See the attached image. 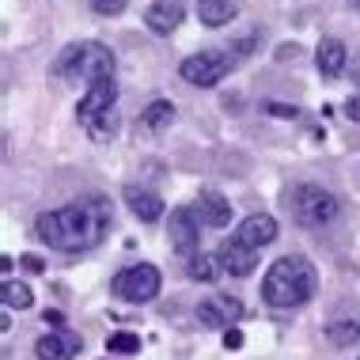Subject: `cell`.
Masks as SVG:
<instances>
[{"label": "cell", "mask_w": 360, "mask_h": 360, "mask_svg": "<svg viewBox=\"0 0 360 360\" xmlns=\"http://www.w3.org/2000/svg\"><path fill=\"white\" fill-rule=\"evenodd\" d=\"M106 231H110V201L99 193H87L80 201L34 217V236L61 255H84V250L99 247Z\"/></svg>", "instance_id": "1"}, {"label": "cell", "mask_w": 360, "mask_h": 360, "mask_svg": "<svg viewBox=\"0 0 360 360\" xmlns=\"http://www.w3.org/2000/svg\"><path fill=\"white\" fill-rule=\"evenodd\" d=\"M319 288V277H315V266L300 255H285L277 258L274 266L266 269L262 277V300L277 311H288V307H304Z\"/></svg>", "instance_id": "2"}, {"label": "cell", "mask_w": 360, "mask_h": 360, "mask_svg": "<svg viewBox=\"0 0 360 360\" xmlns=\"http://www.w3.org/2000/svg\"><path fill=\"white\" fill-rule=\"evenodd\" d=\"M53 76H61V80H87V84L106 80V76H114V53L103 42H72L57 53Z\"/></svg>", "instance_id": "3"}, {"label": "cell", "mask_w": 360, "mask_h": 360, "mask_svg": "<svg viewBox=\"0 0 360 360\" xmlns=\"http://www.w3.org/2000/svg\"><path fill=\"white\" fill-rule=\"evenodd\" d=\"M114 103H118V84H114V76L87 84L84 99L76 106V118H80V125L95 141H106L114 133Z\"/></svg>", "instance_id": "4"}, {"label": "cell", "mask_w": 360, "mask_h": 360, "mask_svg": "<svg viewBox=\"0 0 360 360\" xmlns=\"http://www.w3.org/2000/svg\"><path fill=\"white\" fill-rule=\"evenodd\" d=\"M239 61H243V53L236 50H201V53H190L179 65V76L193 87H217Z\"/></svg>", "instance_id": "5"}, {"label": "cell", "mask_w": 360, "mask_h": 360, "mask_svg": "<svg viewBox=\"0 0 360 360\" xmlns=\"http://www.w3.org/2000/svg\"><path fill=\"white\" fill-rule=\"evenodd\" d=\"M292 209H296V220L307 224V228H323V224H334L338 212H342V201L338 193H330L315 182H304L292 193Z\"/></svg>", "instance_id": "6"}, {"label": "cell", "mask_w": 360, "mask_h": 360, "mask_svg": "<svg viewBox=\"0 0 360 360\" xmlns=\"http://www.w3.org/2000/svg\"><path fill=\"white\" fill-rule=\"evenodd\" d=\"M160 285H163L160 269L148 266V262H141V266H125L122 274H114V281H110L114 296H122L125 304H148V300L160 296Z\"/></svg>", "instance_id": "7"}, {"label": "cell", "mask_w": 360, "mask_h": 360, "mask_svg": "<svg viewBox=\"0 0 360 360\" xmlns=\"http://www.w3.org/2000/svg\"><path fill=\"white\" fill-rule=\"evenodd\" d=\"M167 236H171V247L179 250L182 258L201 255V217L193 212V205H182V209L171 212Z\"/></svg>", "instance_id": "8"}, {"label": "cell", "mask_w": 360, "mask_h": 360, "mask_svg": "<svg viewBox=\"0 0 360 360\" xmlns=\"http://www.w3.org/2000/svg\"><path fill=\"white\" fill-rule=\"evenodd\" d=\"M243 319V304L236 296H205L198 304V323L209 330H231Z\"/></svg>", "instance_id": "9"}, {"label": "cell", "mask_w": 360, "mask_h": 360, "mask_svg": "<svg viewBox=\"0 0 360 360\" xmlns=\"http://www.w3.org/2000/svg\"><path fill=\"white\" fill-rule=\"evenodd\" d=\"M84 342L72 334V330H50V334H42L34 342V356L38 360H72L80 356Z\"/></svg>", "instance_id": "10"}, {"label": "cell", "mask_w": 360, "mask_h": 360, "mask_svg": "<svg viewBox=\"0 0 360 360\" xmlns=\"http://www.w3.org/2000/svg\"><path fill=\"white\" fill-rule=\"evenodd\" d=\"M236 239L243 243V247H250V250L269 247V243L277 239V220L269 217V212H250V217L236 228Z\"/></svg>", "instance_id": "11"}, {"label": "cell", "mask_w": 360, "mask_h": 360, "mask_svg": "<svg viewBox=\"0 0 360 360\" xmlns=\"http://www.w3.org/2000/svg\"><path fill=\"white\" fill-rule=\"evenodd\" d=\"M220 266H224V274H231V277H250L258 266V250L243 247L236 236H228L220 247Z\"/></svg>", "instance_id": "12"}, {"label": "cell", "mask_w": 360, "mask_h": 360, "mask_svg": "<svg viewBox=\"0 0 360 360\" xmlns=\"http://www.w3.org/2000/svg\"><path fill=\"white\" fill-rule=\"evenodd\" d=\"M193 212H198L201 224H209V228H228V220H231L228 198H224V193H217V190H201Z\"/></svg>", "instance_id": "13"}, {"label": "cell", "mask_w": 360, "mask_h": 360, "mask_svg": "<svg viewBox=\"0 0 360 360\" xmlns=\"http://www.w3.org/2000/svg\"><path fill=\"white\" fill-rule=\"evenodd\" d=\"M144 23H148L152 34H174V27L182 23V4L179 0H155L144 12Z\"/></svg>", "instance_id": "14"}, {"label": "cell", "mask_w": 360, "mask_h": 360, "mask_svg": "<svg viewBox=\"0 0 360 360\" xmlns=\"http://www.w3.org/2000/svg\"><path fill=\"white\" fill-rule=\"evenodd\" d=\"M315 69L326 76V80H334V76H342L345 69V42H338V38H323L315 50Z\"/></svg>", "instance_id": "15"}, {"label": "cell", "mask_w": 360, "mask_h": 360, "mask_svg": "<svg viewBox=\"0 0 360 360\" xmlns=\"http://www.w3.org/2000/svg\"><path fill=\"white\" fill-rule=\"evenodd\" d=\"M125 201H129L133 217H141L144 224H152V220L163 217V198H160V193H152V190L129 186V190H125Z\"/></svg>", "instance_id": "16"}, {"label": "cell", "mask_w": 360, "mask_h": 360, "mask_svg": "<svg viewBox=\"0 0 360 360\" xmlns=\"http://www.w3.org/2000/svg\"><path fill=\"white\" fill-rule=\"evenodd\" d=\"M198 15L205 27H228L239 15V4L236 0H198Z\"/></svg>", "instance_id": "17"}, {"label": "cell", "mask_w": 360, "mask_h": 360, "mask_svg": "<svg viewBox=\"0 0 360 360\" xmlns=\"http://www.w3.org/2000/svg\"><path fill=\"white\" fill-rule=\"evenodd\" d=\"M186 274L193 277V281H217L220 274H224V266H220V255H205V250H201V255H193L190 258V266H186Z\"/></svg>", "instance_id": "18"}, {"label": "cell", "mask_w": 360, "mask_h": 360, "mask_svg": "<svg viewBox=\"0 0 360 360\" xmlns=\"http://www.w3.org/2000/svg\"><path fill=\"white\" fill-rule=\"evenodd\" d=\"M171 118H174V103H167V99L148 103V106H144V114H141V122L148 125L152 133H163L171 125Z\"/></svg>", "instance_id": "19"}, {"label": "cell", "mask_w": 360, "mask_h": 360, "mask_svg": "<svg viewBox=\"0 0 360 360\" xmlns=\"http://www.w3.org/2000/svg\"><path fill=\"white\" fill-rule=\"evenodd\" d=\"M326 338H330V345L349 349L353 342H360V323H356V319H338V323L326 326Z\"/></svg>", "instance_id": "20"}, {"label": "cell", "mask_w": 360, "mask_h": 360, "mask_svg": "<svg viewBox=\"0 0 360 360\" xmlns=\"http://www.w3.org/2000/svg\"><path fill=\"white\" fill-rule=\"evenodd\" d=\"M106 353H114V356H133V353H141V338L129 334V330H118V334L106 338Z\"/></svg>", "instance_id": "21"}, {"label": "cell", "mask_w": 360, "mask_h": 360, "mask_svg": "<svg viewBox=\"0 0 360 360\" xmlns=\"http://www.w3.org/2000/svg\"><path fill=\"white\" fill-rule=\"evenodd\" d=\"M0 296H4V307H19V311H27V307L34 304L31 288H27V285H19V281H4Z\"/></svg>", "instance_id": "22"}, {"label": "cell", "mask_w": 360, "mask_h": 360, "mask_svg": "<svg viewBox=\"0 0 360 360\" xmlns=\"http://www.w3.org/2000/svg\"><path fill=\"white\" fill-rule=\"evenodd\" d=\"M125 4H129V0H91V8H95L99 15H122Z\"/></svg>", "instance_id": "23"}, {"label": "cell", "mask_w": 360, "mask_h": 360, "mask_svg": "<svg viewBox=\"0 0 360 360\" xmlns=\"http://www.w3.org/2000/svg\"><path fill=\"white\" fill-rule=\"evenodd\" d=\"M19 262H23V269H27V274H42V269H46V262L38 258V255H23Z\"/></svg>", "instance_id": "24"}, {"label": "cell", "mask_w": 360, "mask_h": 360, "mask_svg": "<svg viewBox=\"0 0 360 360\" xmlns=\"http://www.w3.org/2000/svg\"><path fill=\"white\" fill-rule=\"evenodd\" d=\"M345 118H349V122H360V91H356V95H349V103H345Z\"/></svg>", "instance_id": "25"}, {"label": "cell", "mask_w": 360, "mask_h": 360, "mask_svg": "<svg viewBox=\"0 0 360 360\" xmlns=\"http://www.w3.org/2000/svg\"><path fill=\"white\" fill-rule=\"evenodd\" d=\"M266 110L277 114V118H296V114H300L296 106H281V103H266Z\"/></svg>", "instance_id": "26"}, {"label": "cell", "mask_w": 360, "mask_h": 360, "mask_svg": "<svg viewBox=\"0 0 360 360\" xmlns=\"http://www.w3.org/2000/svg\"><path fill=\"white\" fill-rule=\"evenodd\" d=\"M239 345H243V330H236V326L224 330V349H239Z\"/></svg>", "instance_id": "27"}, {"label": "cell", "mask_w": 360, "mask_h": 360, "mask_svg": "<svg viewBox=\"0 0 360 360\" xmlns=\"http://www.w3.org/2000/svg\"><path fill=\"white\" fill-rule=\"evenodd\" d=\"M46 323H53V326H61V323H65V315H61V311H46Z\"/></svg>", "instance_id": "28"}]
</instances>
